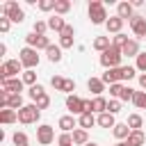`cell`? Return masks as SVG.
<instances>
[{
    "label": "cell",
    "instance_id": "b9f144b4",
    "mask_svg": "<svg viewBox=\"0 0 146 146\" xmlns=\"http://www.w3.org/2000/svg\"><path fill=\"white\" fill-rule=\"evenodd\" d=\"M64 82H66V78H62V75H52V78H50V84H52L57 91L64 89Z\"/></svg>",
    "mask_w": 146,
    "mask_h": 146
},
{
    "label": "cell",
    "instance_id": "f1b7e54d",
    "mask_svg": "<svg viewBox=\"0 0 146 146\" xmlns=\"http://www.w3.org/2000/svg\"><path fill=\"white\" fill-rule=\"evenodd\" d=\"M71 11V2L68 0H57L55 2V14L57 16H64V14H68Z\"/></svg>",
    "mask_w": 146,
    "mask_h": 146
},
{
    "label": "cell",
    "instance_id": "30bf717a",
    "mask_svg": "<svg viewBox=\"0 0 146 146\" xmlns=\"http://www.w3.org/2000/svg\"><path fill=\"white\" fill-rule=\"evenodd\" d=\"M0 84H2V89L9 91V94H21L23 87H25V82H23L21 78H11V80H5V82H0Z\"/></svg>",
    "mask_w": 146,
    "mask_h": 146
},
{
    "label": "cell",
    "instance_id": "836d02e7",
    "mask_svg": "<svg viewBox=\"0 0 146 146\" xmlns=\"http://www.w3.org/2000/svg\"><path fill=\"white\" fill-rule=\"evenodd\" d=\"M128 41H130V39H128V36L123 34V32H121V34H114V36H112V46H114V48H119V50H121V48H123V46H125Z\"/></svg>",
    "mask_w": 146,
    "mask_h": 146
},
{
    "label": "cell",
    "instance_id": "ac0fdd59",
    "mask_svg": "<svg viewBox=\"0 0 146 146\" xmlns=\"http://www.w3.org/2000/svg\"><path fill=\"white\" fill-rule=\"evenodd\" d=\"M16 121H18V112L16 110H9V107L0 110V123L9 125V123H16Z\"/></svg>",
    "mask_w": 146,
    "mask_h": 146
},
{
    "label": "cell",
    "instance_id": "7402d4cb",
    "mask_svg": "<svg viewBox=\"0 0 146 146\" xmlns=\"http://www.w3.org/2000/svg\"><path fill=\"white\" fill-rule=\"evenodd\" d=\"M96 121H98V125H100V128H114V125H116V121H114V114H110V112H103V114H98V116H96Z\"/></svg>",
    "mask_w": 146,
    "mask_h": 146
},
{
    "label": "cell",
    "instance_id": "d4e9b609",
    "mask_svg": "<svg viewBox=\"0 0 146 146\" xmlns=\"http://www.w3.org/2000/svg\"><path fill=\"white\" fill-rule=\"evenodd\" d=\"M7 107H9V110H16V112L23 110V107H25V105H23V96H21V94H9Z\"/></svg>",
    "mask_w": 146,
    "mask_h": 146
},
{
    "label": "cell",
    "instance_id": "f5cc1de1",
    "mask_svg": "<svg viewBox=\"0 0 146 146\" xmlns=\"http://www.w3.org/2000/svg\"><path fill=\"white\" fill-rule=\"evenodd\" d=\"M84 112H91V100L89 98H84ZM94 114V112H91Z\"/></svg>",
    "mask_w": 146,
    "mask_h": 146
},
{
    "label": "cell",
    "instance_id": "681fc988",
    "mask_svg": "<svg viewBox=\"0 0 146 146\" xmlns=\"http://www.w3.org/2000/svg\"><path fill=\"white\" fill-rule=\"evenodd\" d=\"M62 91H64L66 96H71V94L75 91V82H73V80H66V82H64V89H62Z\"/></svg>",
    "mask_w": 146,
    "mask_h": 146
},
{
    "label": "cell",
    "instance_id": "7a4b0ae2",
    "mask_svg": "<svg viewBox=\"0 0 146 146\" xmlns=\"http://www.w3.org/2000/svg\"><path fill=\"white\" fill-rule=\"evenodd\" d=\"M18 73L23 75V64H21V59H7V62L0 66V82L11 80V78H18Z\"/></svg>",
    "mask_w": 146,
    "mask_h": 146
},
{
    "label": "cell",
    "instance_id": "8fae6325",
    "mask_svg": "<svg viewBox=\"0 0 146 146\" xmlns=\"http://www.w3.org/2000/svg\"><path fill=\"white\" fill-rule=\"evenodd\" d=\"M100 80L105 82V84H116V82H121L123 78H121V68H107L103 75H100Z\"/></svg>",
    "mask_w": 146,
    "mask_h": 146
},
{
    "label": "cell",
    "instance_id": "7c38bea8",
    "mask_svg": "<svg viewBox=\"0 0 146 146\" xmlns=\"http://www.w3.org/2000/svg\"><path fill=\"white\" fill-rule=\"evenodd\" d=\"M68 23L62 18V16H57V14H52L50 18H48V30H52V32H57V34H62V30L66 27Z\"/></svg>",
    "mask_w": 146,
    "mask_h": 146
},
{
    "label": "cell",
    "instance_id": "f907efd6",
    "mask_svg": "<svg viewBox=\"0 0 146 146\" xmlns=\"http://www.w3.org/2000/svg\"><path fill=\"white\" fill-rule=\"evenodd\" d=\"M59 36H75V27H73V25H66V27L62 30Z\"/></svg>",
    "mask_w": 146,
    "mask_h": 146
},
{
    "label": "cell",
    "instance_id": "ab89813d",
    "mask_svg": "<svg viewBox=\"0 0 146 146\" xmlns=\"http://www.w3.org/2000/svg\"><path fill=\"white\" fill-rule=\"evenodd\" d=\"M107 112H110V114H119V112H121V100H116V98L107 100Z\"/></svg>",
    "mask_w": 146,
    "mask_h": 146
},
{
    "label": "cell",
    "instance_id": "3957f363",
    "mask_svg": "<svg viewBox=\"0 0 146 146\" xmlns=\"http://www.w3.org/2000/svg\"><path fill=\"white\" fill-rule=\"evenodd\" d=\"M89 18L94 25H105L107 23V11H105V5L100 0H91L89 2Z\"/></svg>",
    "mask_w": 146,
    "mask_h": 146
},
{
    "label": "cell",
    "instance_id": "e0dca14e",
    "mask_svg": "<svg viewBox=\"0 0 146 146\" xmlns=\"http://www.w3.org/2000/svg\"><path fill=\"white\" fill-rule=\"evenodd\" d=\"M130 132H132V130L128 128V123H116V125L112 128V135H114L119 141H125V139L130 137Z\"/></svg>",
    "mask_w": 146,
    "mask_h": 146
},
{
    "label": "cell",
    "instance_id": "816d5d0a",
    "mask_svg": "<svg viewBox=\"0 0 146 146\" xmlns=\"http://www.w3.org/2000/svg\"><path fill=\"white\" fill-rule=\"evenodd\" d=\"M137 80H139V87L146 91V73H139V75H137Z\"/></svg>",
    "mask_w": 146,
    "mask_h": 146
},
{
    "label": "cell",
    "instance_id": "d590c367",
    "mask_svg": "<svg viewBox=\"0 0 146 146\" xmlns=\"http://www.w3.org/2000/svg\"><path fill=\"white\" fill-rule=\"evenodd\" d=\"M46 30H48V21H34V27H32V32L34 34H46Z\"/></svg>",
    "mask_w": 146,
    "mask_h": 146
},
{
    "label": "cell",
    "instance_id": "8992f818",
    "mask_svg": "<svg viewBox=\"0 0 146 146\" xmlns=\"http://www.w3.org/2000/svg\"><path fill=\"white\" fill-rule=\"evenodd\" d=\"M2 16H7L11 23H23L25 11H23V7H18V2L9 0V2H5V5H2Z\"/></svg>",
    "mask_w": 146,
    "mask_h": 146
},
{
    "label": "cell",
    "instance_id": "f35d334b",
    "mask_svg": "<svg viewBox=\"0 0 146 146\" xmlns=\"http://www.w3.org/2000/svg\"><path fill=\"white\" fill-rule=\"evenodd\" d=\"M50 46H52V43H50V39H48L46 34H43V36L39 34V39H36V50H48Z\"/></svg>",
    "mask_w": 146,
    "mask_h": 146
},
{
    "label": "cell",
    "instance_id": "83f0119b",
    "mask_svg": "<svg viewBox=\"0 0 146 146\" xmlns=\"http://www.w3.org/2000/svg\"><path fill=\"white\" fill-rule=\"evenodd\" d=\"M125 123H128V128H130V130H141V125H144V119H141L139 114H130Z\"/></svg>",
    "mask_w": 146,
    "mask_h": 146
},
{
    "label": "cell",
    "instance_id": "f546056e",
    "mask_svg": "<svg viewBox=\"0 0 146 146\" xmlns=\"http://www.w3.org/2000/svg\"><path fill=\"white\" fill-rule=\"evenodd\" d=\"M21 80H23L27 87H34V84H39V82H36V73H34V68H30V71H23Z\"/></svg>",
    "mask_w": 146,
    "mask_h": 146
},
{
    "label": "cell",
    "instance_id": "2e32d148",
    "mask_svg": "<svg viewBox=\"0 0 146 146\" xmlns=\"http://www.w3.org/2000/svg\"><path fill=\"white\" fill-rule=\"evenodd\" d=\"M123 23H125L123 18H119V16H110L107 23H105V27H107V32H112V34H121Z\"/></svg>",
    "mask_w": 146,
    "mask_h": 146
},
{
    "label": "cell",
    "instance_id": "52a82bcc",
    "mask_svg": "<svg viewBox=\"0 0 146 146\" xmlns=\"http://www.w3.org/2000/svg\"><path fill=\"white\" fill-rule=\"evenodd\" d=\"M36 141H39L41 146H48V144H52V141H55V130H52V125H48V123H41V125L36 128Z\"/></svg>",
    "mask_w": 146,
    "mask_h": 146
},
{
    "label": "cell",
    "instance_id": "ffe728a7",
    "mask_svg": "<svg viewBox=\"0 0 146 146\" xmlns=\"http://www.w3.org/2000/svg\"><path fill=\"white\" fill-rule=\"evenodd\" d=\"M59 128H62V132H71V130H75V116H73V114H64V116H59Z\"/></svg>",
    "mask_w": 146,
    "mask_h": 146
},
{
    "label": "cell",
    "instance_id": "484cf974",
    "mask_svg": "<svg viewBox=\"0 0 146 146\" xmlns=\"http://www.w3.org/2000/svg\"><path fill=\"white\" fill-rule=\"evenodd\" d=\"M110 46H112L110 36H96V39H94V50H98V52H105Z\"/></svg>",
    "mask_w": 146,
    "mask_h": 146
},
{
    "label": "cell",
    "instance_id": "4316f807",
    "mask_svg": "<svg viewBox=\"0 0 146 146\" xmlns=\"http://www.w3.org/2000/svg\"><path fill=\"white\" fill-rule=\"evenodd\" d=\"M46 55H48V62H52V64L62 62V48H59V46H50V48L46 50Z\"/></svg>",
    "mask_w": 146,
    "mask_h": 146
},
{
    "label": "cell",
    "instance_id": "c3c4849f",
    "mask_svg": "<svg viewBox=\"0 0 146 146\" xmlns=\"http://www.w3.org/2000/svg\"><path fill=\"white\" fill-rule=\"evenodd\" d=\"M59 48H73V36H59Z\"/></svg>",
    "mask_w": 146,
    "mask_h": 146
},
{
    "label": "cell",
    "instance_id": "44dd1931",
    "mask_svg": "<svg viewBox=\"0 0 146 146\" xmlns=\"http://www.w3.org/2000/svg\"><path fill=\"white\" fill-rule=\"evenodd\" d=\"M91 112H94V114H103V112H107V100H105L103 96L91 98Z\"/></svg>",
    "mask_w": 146,
    "mask_h": 146
},
{
    "label": "cell",
    "instance_id": "7dc6e473",
    "mask_svg": "<svg viewBox=\"0 0 146 146\" xmlns=\"http://www.w3.org/2000/svg\"><path fill=\"white\" fill-rule=\"evenodd\" d=\"M36 39H39V34L30 32V34L25 36V46H30V48H36Z\"/></svg>",
    "mask_w": 146,
    "mask_h": 146
},
{
    "label": "cell",
    "instance_id": "1f68e13d",
    "mask_svg": "<svg viewBox=\"0 0 146 146\" xmlns=\"http://www.w3.org/2000/svg\"><path fill=\"white\" fill-rule=\"evenodd\" d=\"M11 141H14V146H30V139H27L25 132H14L11 135Z\"/></svg>",
    "mask_w": 146,
    "mask_h": 146
},
{
    "label": "cell",
    "instance_id": "8d00e7d4",
    "mask_svg": "<svg viewBox=\"0 0 146 146\" xmlns=\"http://www.w3.org/2000/svg\"><path fill=\"white\" fill-rule=\"evenodd\" d=\"M137 75V68L135 66H121V78L123 80H132Z\"/></svg>",
    "mask_w": 146,
    "mask_h": 146
},
{
    "label": "cell",
    "instance_id": "6da1fadb",
    "mask_svg": "<svg viewBox=\"0 0 146 146\" xmlns=\"http://www.w3.org/2000/svg\"><path fill=\"white\" fill-rule=\"evenodd\" d=\"M121 59H123V52L114 46H110L105 52H100V66H105V71L107 68H121Z\"/></svg>",
    "mask_w": 146,
    "mask_h": 146
},
{
    "label": "cell",
    "instance_id": "db71d44e",
    "mask_svg": "<svg viewBox=\"0 0 146 146\" xmlns=\"http://www.w3.org/2000/svg\"><path fill=\"white\" fill-rule=\"evenodd\" d=\"M114 146H128V141H116Z\"/></svg>",
    "mask_w": 146,
    "mask_h": 146
},
{
    "label": "cell",
    "instance_id": "cb8c5ba5",
    "mask_svg": "<svg viewBox=\"0 0 146 146\" xmlns=\"http://www.w3.org/2000/svg\"><path fill=\"white\" fill-rule=\"evenodd\" d=\"M125 141H128V146H144L146 135H144L141 130H132V132H130V137H128Z\"/></svg>",
    "mask_w": 146,
    "mask_h": 146
},
{
    "label": "cell",
    "instance_id": "4dcf8cb0",
    "mask_svg": "<svg viewBox=\"0 0 146 146\" xmlns=\"http://www.w3.org/2000/svg\"><path fill=\"white\" fill-rule=\"evenodd\" d=\"M132 105H135L137 110H146V91H135Z\"/></svg>",
    "mask_w": 146,
    "mask_h": 146
},
{
    "label": "cell",
    "instance_id": "e575fe53",
    "mask_svg": "<svg viewBox=\"0 0 146 146\" xmlns=\"http://www.w3.org/2000/svg\"><path fill=\"white\" fill-rule=\"evenodd\" d=\"M57 144L59 146H75L73 144V132H62L59 139H57Z\"/></svg>",
    "mask_w": 146,
    "mask_h": 146
},
{
    "label": "cell",
    "instance_id": "4fadbf2b",
    "mask_svg": "<svg viewBox=\"0 0 146 146\" xmlns=\"http://www.w3.org/2000/svg\"><path fill=\"white\" fill-rule=\"evenodd\" d=\"M121 52H123V57H135V59H137V55L141 52V50H139V41H137V39H130V41L121 48Z\"/></svg>",
    "mask_w": 146,
    "mask_h": 146
},
{
    "label": "cell",
    "instance_id": "11a10c76",
    "mask_svg": "<svg viewBox=\"0 0 146 146\" xmlns=\"http://www.w3.org/2000/svg\"><path fill=\"white\" fill-rule=\"evenodd\" d=\"M87 146H98V144H96V141H89V144H87Z\"/></svg>",
    "mask_w": 146,
    "mask_h": 146
},
{
    "label": "cell",
    "instance_id": "603a6c76",
    "mask_svg": "<svg viewBox=\"0 0 146 146\" xmlns=\"http://www.w3.org/2000/svg\"><path fill=\"white\" fill-rule=\"evenodd\" d=\"M73 144H75V146H87V144H89V132L82 130V128L73 130Z\"/></svg>",
    "mask_w": 146,
    "mask_h": 146
},
{
    "label": "cell",
    "instance_id": "277c9868",
    "mask_svg": "<svg viewBox=\"0 0 146 146\" xmlns=\"http://www.w3.org/2000/svg\"><path fill=\"white\" fill-rule=\"evenodd\" d=\"M18 59H21V64H23V68H25V71H30V68H36V66H39V55H36V48H30V46L21 48Z\"/></svg>",
    "mask_w": 146,
    "mask_h": 146
},
{
    "label": "cell",
    "instance_id": "74e56055",
    "mask_svg": "<svg viewBox=\"0 0 146 146\" xmlns=\"http://www.w3.org/2000/svg\"><path fill=\"white\" fill-rule=\"evenodd\" d=\"M55 2H57V0H39L36 7H39L41 11H55Z\"/></svg>",
    "mask_w": 146,
    "mask_h": 146
},
{
    "label": "cell",
    "instance_id": "60d3db41",
    "mask_svg": "<svg viewBox=\"0 0 146 146\" xmlns=\"http://www.w3.org/2000/svg\"><path fill=\"white\" fill-rule=\"evenodd\" d=\"M135 68H137V71H141V73H146V52H139V55H137Z\"/></svg>",
    "mask_w": 146,
    "mask_h": 146
},
{
    "label": "cell",
    "instance_id": "ee69618b",
    "mask_svg": "<svg viewBox=\"0 0 146 146\" xmlns=\"http://www.w3.org/2000/svg\"><path fill=\"white\" fill-rule=\"evenodd\" d=\"M34 105H36L39 110H46V107L50 105V96H48V94H43V96H39V98L34 100Z\"/></svg>",
    "mask_w": 146,
    "mask_h": 146
},
{
    "label": "cell",
    "instance_id": "9c48e42d",
    "mask_svg": "<svg viewBox=\"0 0 146 146\" xmlns=\"http://www.w3.org/2000/svg\"><path fill=\"white\" fill-rule=\"evenodd\" d=\"M128 23H130V30L135 36H146V18L144 16H132Z\"/></svg>",
    "mask_w": 146,
    "mask_h": 146
},
{
    "label": "cell",
    "instance_id": "9a60e30c",
    "mask_svg": "<svg viewBox=\"0 0 146 146\" xmlns=\"http://www.w3.org/2000/svg\"><path fill=\"white\" fill-rule=\"evenodd\" d=\"M132 9H135V7H132V2H119V5H116V16H119V18H123V21H125V18L130 21V18L135 16V14H132Z\"/></svg>",
    "mask_w": 146,
    "mask_h": 146
},
{
    "label": "cell",
    "instance_id": "bcb514c9",
    "mask_svg": "<svg viewBox=\"0 0 146 146\" xmlns=\"http://www.w3.org/2000/svg\"><path fill=\"white\" fill-rule=\"evenodd\" d=\"M9 27H11V21L7 16H0V32L5 34V32H9Z\"/></svg>",
    "mask_w": 146,
    "mask_h": 146
},
{
    "label": "cell",
    "instance_id": "d6986e66",
    "mask_svg": "<svg viewBox=\"0 0 146 146\" xmlns=\"http://www.w3.org/2000/svg\"><path fill=\"white\" fill-rule=\"evenodd\" d=\"M78 123H80V128H82V130H89V128H94L98 121H96V116H94L91 112H84L82 116H78Z\"/></svg>",
    "mask_w": 146,
    "mask_h": 146
},
{
    "label": "cell",
    "instance_id": "ba28073f",
    "mask_svg": "<svg viewBox=\"0 0 146 146\" xmlns=\"http://www.w3.org/2000/svg\"><path fill=\"white\" fill-rule=\"evenodd\" d=\"M66 110L75 116H82L84 114V98H80V96H75V94H71V96H66Z\"/></svg>",
    "mask_w": 146,
    "mask_h": 146
},
{
    "label": "cell",
    "instance_id": "f6af8a7d",
    "mask_svg": "<svg viewBox=\"0 0 146 146\" xmlns=\"http://www.w3.org/2000/svg\"><path fill=\"white\" fill-rule=\"evenodd\" d=\"M132 98H135V89H130V87H123V91H121L119 100L123 103V100H132Z\"/></svg>",
    "mask_w": 146,
    "mask_h": 146
},
{
    "label": "cell",
    "instance_id": "d6a6232c",
    "mask_svg": "<svg viewBox=\"0 0 146 146\" xmlns=\"http://www.w3.org/2000/svg\"><path fill=\"white\" fill-rule=\"evenodd\" d=\"M43 94H46L43 84H34V87H30V89H27V96L32 98V103H34V100H36L39 96H43Z\"/></svg>",
    "mask_w": 146,
    "mask_h": 146
},
{
    "label": "cell",
    "instance_id": "5bb4252c",
    "mask_svg": "<svg viewBox=\"0 0 146 146\" xmlns=\"http://www.w3.org/2000/svg\"><path fill=\"white\" fill-rule=\"evenodd\" d=\"M87 89L94 94V98H96V96H103V91H105V82H103L100 78H89Z\"/></svg>",
    "mask_w": 146,
    "mask_h": 146
},
{
    "label": "cell",
    "instance_id": "7bdbcfd3",
    "mask_svg": "<svg viewBox=\"0 0 146 146\" xmlns=\"http://www.w3.org/2000/svg\"><path fill=\"white\" fill-rule=\"evenodd\" d=\"M123 87H125V84H121V82H116V84H110V96L119 100V96H121V91H123Z\"/></svg>",
    "mask_w": 146,
    "mask_h": 146
},
{
    "label": "cell",
    "instance_id": "5b68a950",
    "mask_svg": "<svg viewBox=\"0 0 146 146\" xmlns=\"http://www.w3.org/2000/svg\"><path fill=\"white\" fill-rule=\"evenodd\" d=\"M41 119V110L34 105V103H30V105H25L23 110H18V121L23 123V125H30V123H36Z\"/></svg>",
    "mask_w": 146,
    "mask_h": 146
}]
</instances>
